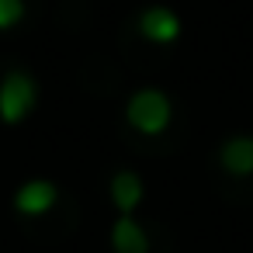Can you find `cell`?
<instances>
[{
  "label": "cell",
  "mask_w": 253,
  "mask_h": 253,
  "mask_svg": "<svg viewBox=\"0 0 253 253\" xmlns=\"http://www.w3.org/2000/svg\"><path fill=\"white\" fill-rule=\"evenodd\" d=\"M35 108V84L25 73H11L0 84V118L7 125H18L28 111Z\"/></svg>",
  "instance_id": "cell-2"
},
{
  "label": "cell",
  "mask_w": 253,
  "mask_h": 253,
  "mask_svg": "<svg viewBox=\"0 0 253 253\" xmlns=\"http://www.w3.org/2000/svg\"><path fill=\"white\" fill-rule=\"evenodd\" d=\"M128 125L146 135H160L170 125V101L160 90H139L128 101Z\"/></svg>",
  "instance_id": "cell-1"
},
{
  "label": "cell",
  "mask_w": 253,
  "mask_h": 253,
  "mask_svg": "<svg viewBox=\"0 0 253 253\" xmlns=\"http://www.w3.org/2000/svg\"><path fill=\"white\" fill-rule=\"evenodd\" d=\"M111 246H115L118 253H146V250H149V239H146V229L125 215V218H118L115 229H111Z\"/></svg>",
  "instance_id": "cell-5"
},
{
  "label": "cell",
  "mask_w": 253,
  "mask_h": 253,
  "mask_svg": "<svg viewBox=\"0 0 253 253\" xmlns=\"http://www.w3.org/2000/svg\"><path fill=\"white\" fill-rule=\"evenodd\" d=\"M25 14V4L21 0H0V28H14Z\"/></svg>",
  "instance_id": "cell-8"
},
{
  "label": "cell",
  "mask_w": 253,
  "mask_h": 253,
  "mask_svg": "<svg viewBox=\"0 0 253 253\" xmlns=\"http://www.w3.org/2000/svg\"><path fill=\"white\" fill-rule=\"evenodd\" d=\"M222 167H225L229 173H236V177L253 173V139L239 135V139L225 142V149H222Z\"/></svg>",
  "instance_id": "cell-6"
},
{
  "label": "cell",
  "mask_w": 253,
  "mask_h": 253,
  "mask_svg": "<svg viewBox=\"0 0 253 253\" xmlns=\"http://www.w3.org/2000/svg\"><path fill=\"white\" fill-rule=\"evenodd\" d=\"M139 32L149 39V42H173L177 39V32H180V21H177V14L173 11H167V7H153V11H146L142 14V21H139Z\"/></svg>",
  "instance_id": "cell-4"
},
{
  "label": "cell",
  "mask_w": 253,
  "mask_h": 253,
  "mask_svg": "<svg viewBox=\"0 0 253 253\" xmlns=\"http://www.w3.org/2000/svg\"><path fill=\"white\" fill-rule=\"evenodd\" d=\"M111 201L128 215V211H132V208H139V201H142V180H139L135 173L122 170V173L111 180Z\"/></svg>",
  "instance_id": "cell-7"
},
{
  "label": "cell",
  "mask_w": 253,
  "mask_h": 253,
  "mask_svg": "<svg viewBox=\"0 0 253 253\" xmlns=\"http://www.w3.org/2000/svg\"><path fill=\"white\" fill-rule=\"evenodd\" d=\"M52 205H56V187L49 180H28L14 194V208L21 215H45Z\"/></svg>",
  "instance_id": "cell-3"
}]
</instances>
